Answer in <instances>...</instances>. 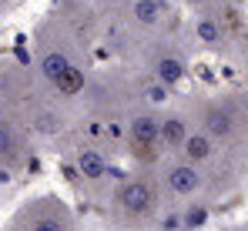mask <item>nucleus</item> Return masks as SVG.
<instances>
[{
	"instance_id": "dca6fc26",
	"label": "nucleus",
	"mask_w": 248,
	"mask_h": 231,
	"mask_svg": "<svg viewBox=\"0 0 248 231\" xmlns=\"http://www.w3.org/2000/svg\"><path fill=\"white\" fill-rule=\"evenodd\" d=\"M151 80H155V84H148V87H144L148 101H155V104H161V101H168V91H171V87H168V84H161L158 77H151Z\"/></svg>"
},
{
	"instance_id": "6ab92c4d",
	"label": "nucleus",
	"mask_w": 248,
	"mask_h": 231,
	"mask_svg": "<svg viewBox=\"0 0 248 231\" xmlns=\"http://www.w3.org/2000/svg\"><path fill=\"white\" fill-rule=\"evenodd\" d=\"M245 121H248V97H245Z\"/></svg>"
},
{
	"instance_id": "ddd939ff",
	"label": "nucleus",
	"mask_w": 248,
	"mask_h": 231,
	"mask_svg": "<svg viewBox=\"0 0 248 231\" xmlns=\"http://www.w3.org/2000/svg\"><path fill=\"white\" fill-rule=\"evenodd\" d=\"M195 37L202 40L205 47H221V40H225V34H221V24L211 17V14H202L198 20H195Z\"/></svg>"
},
{
	"instance_id": "f257e3e1",
	"label": "nucleus",
	"mask_w": 248,
	"mask_h": 231,
	"mask_svg": "<svg viewBox=\"0 0 248 231\" xmlns=\"http://www.w3.org/2000/svg\"><path fill=\"white\" fill-rule=\"evenodd\" d=\"M114 204L121 208L127 218H144V215H151L158 208V191L144 178H127L114 191Z\"/></svg>"
},
{
	"instance_id": "2eb2a0df",
	"label": "nucleus",
	"mask_w": 248,
	"mask_h": 231,
	"mask_svg": "<svg viewBox=\"0 0 248 231\" xmlns=\"http://www.w3.org/2000/svg\"><path fill=\"white\" fill-rule=\"evenodd\" d=\"M208 221V208L205 204H188L185 215H181V228H198Z\"/></svg>"
},
{
	"instance_id": "39448f33",
	"label": "nucleus",
	"mask_w": 248,
	"mask_h": 231,
	"mask_svg": "<svg viewBox=\"0 0 248 231\" xmlns=\"http://www.w3.org/2000/svg\"><path fill=\"white\" fill-rule=\"evenodd\" d=\"M127 134H131V141H134L138 148L155 151V148L161 144V117L155 114V111L131 114V121H127Z\"/></svg>"
},
{
	"instance_id": "1a4fd4ad",
	"label": "nucleus",
	"mask_w": 248,
	"mask_h": 231,
	"mask_svg": "<svg viewBox=\"0 0 248 231\" xmlns=\"http://www.w3.org/2000/svg\"><path fill=\"white\" fill-rule=\"evenodd\" d=\"M191 134V121L188 114H181V111H171V114L161 117V144L171 148V151H178L181 148V141Z\"/></svg>"
},
{
	"instance_id": "a211bd4d",
	"label": "nucleus",
	"mask_w": 248,
	"mask_h": 231,
	"mask_svg": "<svg viewBox=\"0 0 248 231\" xmlns=\"http://www.w3.org/2000/svg\"><path fill=\"white\" fill-rule=\"evenodd\" d=\"M10 181H14V164L0 161V185H10Z\"/></svg>"
},
{
	"instance_id": "4468645a",
	"label": "nucleus",
	"mask_w": 248,
	"mask_h": 231,
	"mask_svg": "<svg viewBox=\"0 0 248 231\" xmlns=\"http://www.w3.org/2000/svg\"><path fill=\"white\" fill-rule=\"evenodd\" d=\"M84 84H87L84 71L78 67V64H71V67H67V71L61 74V80H57L54 87H57L61 94H71V97H74V94H81V91H84Z\"/></svg>"
},
{
	"instance_id": "f8f14e48",
	"label": "nucleus",
	"mask_w": 248,
	"mask_h": 231,
	"mask_svg": "<svg viewBox=\"0 0 248 231\" xmlns=\"http://www.w3.org/2000/svg\"><path fill=\"white\" fill-rule=\"evenodd\" d=\"M165 14H168V0H134V3H131V17H134L141 27L161 24Z\"/></svg>"
},
{
	"instance_id": "9d476101",
	"label": "nucleus",
	"mask_w": 248,
	"mask_h": 231,
	"mask_svg": "<svg viewBox=\"0 0 248 231\" xmlns=\"http://www.w3.org/2000/svg\"><path fill=\"white\" fill-rule=\"evenodd\" d=\"M24 138H20V131L7 121V117H0V161H7V164H17L20 157H24Z\"/></svg>"
},
{
	"instance_id": "6e6552de",
	"label": "nucleus",
	"mask_w": 248,
	"mask_h": 231,
	"mask_svg": "<svg viewBox=\"0 0 248 231\" xmlns=\"http://www.w3.org/2000/svg\"><path fill=\"white\" fill-rule=\"evenodd\" d=\"M185 74H188V64H185L178 54H158V57L151 61V77H158L168 87H178V84L185 80Z\"/></svg>"
},
{
	"instance_id": "f03ea898",
	"label": "nucleus",
	"mask_w": 248,
	"mask_h": 231,
	"mask_svg": "<svg viewBox=\"0 0 248 231\" xmlns=\"http://www.w3.org/2000/svg\"><path fill=\"white\" fill-rule=\"evenodd\" d=\"M198 121H202V131L211 134L215 141H228V138L235 134V127H238V124H235L238 117H235V111H232V104H221V101L205 104Z\"/></svg>"
},
{
	"instance_id": "7ed1b4c3",
	"label": "nucleus",
	"mask_w": 248,
	"mask_h": 231,
	"mask_svg": "<svg viewBox=\"0 0 248 231\" xmlns=\"http://www.w3.org/2000/svg\"><path fill=\"white\" fill-rule=\"evenodd\" d=\"M165 188L174 198H191V194L202 188V171H198V164H191V161H174V164H168L165 168Z\"/></svg>"
},
{
	"instance_id": "9b49d317",
	"label": "nucleus",
	"mask_w": 248,
	"mask_h": 231,
	"mask_svg": "<svg viewBox=\"0 0 248 231\" xmlns=\"http://www.w3.org/2000/svg\"><path fill=\"white\" fill-rule=\"evenodd\" d=\"M78 171H81L84 181H101V178H108V157L104 151H97V148H81L78 151Z\"/></svg>"
},
{
	"instance_id": "423d86ee",
	"label": "nucleus",
	"mask_w": 248,
	"mask_h": 231,
	"mask_svg": "<svg viewBox=\"0 0 248 231\" xmlns=\"http://www.w3.org/2000/svg\"><path fill=\"white\" fill-rule=\"evenodd\" d=\"M215 144H218V141H215L211 134H205L202 127H198V131L191 127V134L181 141L178 154H181L185 161H191V164H198V168H202V164H208V161L215 157Z\"/></svg>"
},
{
	"instance_id": "0eeeda50",
	"label": "nucleus",
	"mask_w": 248,
	"mask_h": 231,
	"mask_svg": "<svg viewBox=\"0 0 248 231\" xmlns=\"http://www.w3.org/2000/svg\"><path fill=\"white\" fill-rule=\"evenodd\" d=\"M71 67V57L57 47V44H50V47H41L37 50V74L47 80V84H57L61 74Z\"/></svg>"
},
{
	"instance_id": "f3484780",
	"label": "nucleus",
	"mask_w": 248,
	"mask_h": 231,
	"mask_svg": "<svg viewBox=\"0 0 248 231\" xmlns=\"http://www.w3.org/2000/svg\"><path fill=\"white\" fill-rule=\"evenodd\" d=\"M34 127H37L41 134H54V131H57V117L50 114V111H41V114L34 117Z\"/></svg>"
},
{
	"instance_id": "20e7f679",
	"label": "nucleus",
	"mask_w": 248,
	"mask_h": 231,
	"mask_svg": "<svg viewBox=\"0 0 248 231\" xmlns=\"http://www.w3.org/2000/svg\"><path fill=\"white\" fill-rule=\"evenodd\" d=\"M24 225H31V228H67V215H64V208H61V201L57 198H37V201H31L27 204V215L20 218Z\"/></svg>"
}]
</instances>
